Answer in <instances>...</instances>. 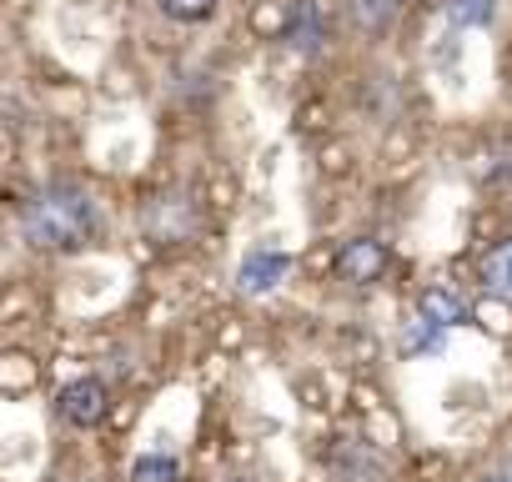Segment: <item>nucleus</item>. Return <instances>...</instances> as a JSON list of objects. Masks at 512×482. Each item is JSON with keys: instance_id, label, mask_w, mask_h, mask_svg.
<instances>
[{"instance_id": "1", "label": "nucleus", "mask_w": 512, "mask_h": 482, "mask_svg": "<svg viewBox=\"0 0 512 482\" xmlns=\"http://www.w3.org/2000/svg\"><path fill=\"white\" fill-rule=\"evenodd\" d=\"M21 236L36 252H86L101 236V206L81 186H41L21 206Z\"/></svg>"}, {"instance_id": "2", "label": "nucleus", "mask_w": 512, "mask_h": 482, "mask_svg": "<svg viewBox=\"0 0 512 482\" xmlns=\"http://www.w3.org/2000/svg\"><path fill=\"white\" fill-rule=\"evenodd\" d=\"M141 231L156 241V247H181L201 231V206L186 191H161L141 206Z\"/></svg>"}, {"instance_id": "3", "label": "nucleus", "mask_w": 512, "mask_h": 482, "mask_svg": "<svg viewBox=\"0 0 512 482\" xmlns=\"http://www.w3.org/2000/svg\"><path fill=\"white\" fill-rule=\"evenodd\" d=\"M287 272H292V257H287V252L256 247V252H246L241 267H236V292H241V297H267L272 287L287 282Z\"/></svg>"}, {"instance_id": "4", "label": "nucleus", "mask_w": 512, "mask_h": 482, "mask_svg": "<svg viewBox=\"0 0 512 482\" xmlns=\"http://www.w3.org/2000/svg\"><path fill=\"white\" fill-rule=\"evenodd\" d=\"M106 407H111V397H106V382H101V377H76V382H66L61 397H56V412H61L71 427H96V422L106 417Z\"/></svg>"}, {"instance_id": "5", "label": "nucleus", "mask_w": 512, "mask_h": 482, "mask_svg": "<svg viewBox=\"0 0 512 482\" xmlns=\"http://www.w3.org/2000/svg\"><path fill=\"white\" fill-rule=\"evenodd\" d=\"M382 272H387V247L372 236H357L337 252V277L347 287H372V282H382Z\"/></svg>"}, {"instance_id": "6", "label": "nucleus", "mask_w": 512, "mask_h": 482, "mask_svg": "<svg viewBox=\"0 0 512 482\" xmlns=\"http://www.w3.org/2000/svg\"><path fill=\"white\" fill-rule=\"evenodd\" d=\"M282 41L302 56L322 51L327 41V21H322V6L317 0H292V11H287V26H282Z\"/></svg>"}, {"instance_id": "7", "label": "nucleus", "mask_w": 512, "mask_h": 482, "mask_svg": "<svg viewBox=\"0 0 512 482\" xmlns=\"http://www.w3.org/2000/svg\"><path fill=\"white\" fill-rule=\"evenodd\" d=\"M332 472L342 482H382L387 477V462L367 442H337L332 447Z\"/></svg>"}, {"instance_id": "8", "label": "nucleus", "mask_w": 512, "mask_h": 482, "mask_svg": "<svg viewBox=\"0 0 512 482\" xmlns=\"http://www.w3.org/2000/svg\"><path fill=\"white\" fill-rule=\"evenodd\" d=\"M417 317L432 322L437 332H452V327L467 322V302H462L457 292H447V287H427V292L417 297Z\"/></svg>"}, {"instance_id": "9", "label": "nucleus", "mask_w": 512, "mask_h": 482, "mask_svg": "<svg viewBox=\"0 0 512 482\" xmlns=\"http://www.w3.org/2000/svg\"><path fill=\"white\" fill-rule=\"evenodd\" d=\"M482 282H487V292H492L497 302L512 307V241H502V247H492V252L482 257Z\"/></svg>"}, {"instance_id": "10", "label": "nucleus", "mask_w": 512, "mask_h": 482, "mask_svg": "<svg viewBox=\"0 0 512 482\" xmlns=\"http://www.w3.org/2000/svg\"><path fill=\"white\" fill-rule=\"evenodd\" d=\"M442 11L457 31H482L497 16V0H442Z\"/></svg>"}, {"instance_id": "11", "label": "nucleus", "mask_w": 512, "mask_h": 482, "mask_svg": "<svg viewBox=\"0 0 512 482\" xmlns=\"http://www.w3.org/2000/svg\"><path fill=\"white\" fill-rule=\"evenodd\" d=\"M397 11H402V0H352V21L367 36H382L397 21Z\"/></svg>"}, {"instance_id": "12", "label": "nucleus", "mask_w": 512, "mask_h": 482, "mask_svg": "<svg viewBox=\"0 0 512 482\" xmlns=\"http://www.w3.org/2000/svg\"><path fill=\"white\" fill-rule=\"evenodd\" d=\"M131 482H181V462L171 452H146V457H136Z\"/></svg>"}, {"instance_id": "13", "label": "nucleus", "mask_w": 512, "mask_h": 482, "mask_svg": "<svg viewBox=\"0 0 512 482\" xmlns=\"http://www.w3.org/2000/svg\"><path fill=\"white\" fill-rule=\"evenodd\" d=\"M156 6L171 16V21H206L216 11V0H156Z\"/></svg>"}, {"instance_id": "14", "label": "nucleus", "mask_w": 512, "mask_h": 482, "mask_svg": "<svg viewBox=\"0 0 512 482\" xmlns=\"http://www.w3.org/2000/svg\"><path fill=\"white\" fill-rule=\"evenodd\" d=\"M437 337H442V332H437L432 322H422V317H417V322L402 332V347H407V352H422V347H437Z\"/></svg>"}, {"instance_id": "15", "label": "nucleus", "mask_w": 512, "mask_h": 482, "mask_svg": "<svg viewBox=\"0 0 512 482\" xmlns=\"http://www.w3.org/2000/svg\"><path fill=\"white\" fill-rule=\"evenodd\" d=\"M482 482H512V477H507V472H497V477H482Z\"/></svg>"}, {"instance_id": "16", "label": "nucleus", "mask_w": 512, "mask_h": 482, "mask_svg": "<svg viewBox=\"0 0 512 482\" xmlns=\"http://www.w3.org/2000/svg\"><path fill=\"white\" fill-rule=\"evenodd\" d=\"M507 477H512V457H507Z\"/></svg>"}]
</instances>
